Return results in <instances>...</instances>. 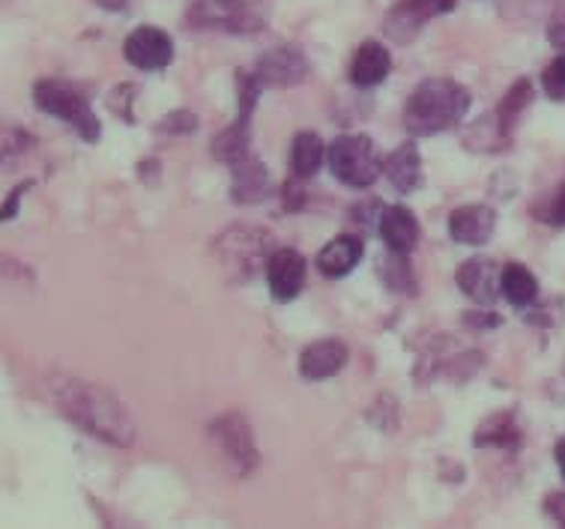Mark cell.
<instances>
[{
  "mask_svg": "<svg viewBox=\"0 0 565 529\" xmlns=\"http://www.w3.org/2000/svg\"><path fill=\"white\" fill-rule=\"evenodd\" d=\"M231 173H234V180H231V201H234V204H260V201H267L269 192H273V186H269V171L255 154H248L246 159H239L237 165H231Z\"/></svg>",
  "mask_w": 565,
  "mask_h": 529,
  "instance_id": "14",
  "label": "cell"
},
{
  "mask_svg": "<svg viewBox=\"0 0 565 529\" xmlns=\"http://www.w3.org/2000/svg\"><path fill=\"white\" fill-rule=\"evenodd\" d=\"M386 180L395 186V192L413 194L422 186V156L416 144H402L398 150H392L390 159L383 162Z\"/></svg>",
  "mask_w": 565,
  "mask_h": 529,
  "instance_id": "19",
  "label": "cell"
},
{
  "mask_svg": "<svg viewBox=\"0 0 565 529\" xmlns=\"http://www.w3.org/2000/svg\"><path fill=\"white\" fill-rule=\"evenodd\" d=\"M512 141V133L505 129L503 120L497 117V112L484 114L473 126H467L463 133V144L476 150V154H497V150H505Z\"/></svg>",
  "mask_w": 565,
  "mask_h": 529,
  "instance_id": "20",
  "label": "cell"
},
{
  "mask_svg": "<svg viewBox=\"0 0 565 529\" xmlns=\"http://www.w3.org/2000/svg\"><path fill=\"white\" fill-rule=\"evenodd\" d=\"M327 154L329 150L323 147L318 133H297L294 147H290V171L299 180H311V177H318Z\"/></svg>",
  "mask_w": 565,
  "mask_h": 529,
  "instance_id": "22",
  "label": "cell"
},
{
  "mask_svg": "<svg viewBox=\"0 0 565 529\" xmlns=\"http://www.w3.org/2000/svg\"><path fill=\"white\" fill-rule=\"evenodd\" d=\"M255 75L264 82V87L288 91L309 78V61L297 45H278L257 61Z\"/></svg>",
  "mask_w": 565,
  "mask_h": 529,
  "instance_id": "10",
  "label": "cell"
},
{
  "mask_svg": "<svg viewBox=\"0 0 565 529\" xmlns=\"http://www.w3.org/2000/svg\"><path fill=\"white\" fill-rule=\"evenodd\" d=\"M392 54L390 49L377 40H365L350 61V84L360 91H371L390 78Z\"/></svg>",
  "mask_w": 565,
  "mask_h": 529,
  "instance_id": "16",
  "label": "cell"
},
{
  "mask_svg": "<svg viewBox=\"0 0 565 529\" xmlns=\"http://www.w3.org/2000/svg\"><path fill=\"white\" fill-rule=\"evenodd\" d=\"M185 21L195 31L255 33L264 28V12L248 0H192Z\"/></svg>",
  "mask_w": 565,
  "mask_h": 529,
  "instance_id": "6",
  "label": "cell"
},
{
  "mask_svg": "<svg viewBox=\"0 0 565 529\" xmlns=\"http://www.w3.org/2000/svg\"><path fill=\"white\" fill-rule=\"evenodd\" d=\"M476 446L479 448H500V452H518L521 448V427L514 425L512 413H497L484 419L476 427Z\"/></svg>",
  "mask_w": 565,
  "mask_h": 529,
  "instance_id": "21",
  "label": "cell"
},
{
  "mask_svg": "<svg viewBox=\"0 0 565 529\" xmlns=\"http://www.w3.org/2000/svg\"><path fill=\"white\" fill-rule=\"evenodd\" d=\"M545 515L554 520V523L565 527V490L547 494V497H545Z\"/></svg>",
  "mask_w": 565,
  "mask_h": 529,
  "instance_id": "32",
  "label": "cell"
},
{
  "mask_svg": "<svg viewBox=\"0 0 565 529\" xmlns=\"http://www.w3.org/2000/svg\"><path fill=\"white\" fill-rule=\"evenodd\" d=\"M348 345L339 341V338H323V341H315L302 350L299 357V374L311 380V383H320V380H329L335 377L341 368L348 366Z\"/></svg>",
  "mask_w": 565,
  "mask_h": 529,
  "instance_id": "15",
  "label": "cell"
},
{
  "mask_svg": "<svg viewBox=\"0 0 565 529\" xmlns=\"http://www.w3.org/2000/svg\"><path fill=\"white\" fill-rule=\"evenodd\" d=\"M31 186H33V180H24V183H19V186H15V189H12L10 201L3 204V213H0V219H3V222H10V219H15V213H19L21 198L28 194V189H31Z\"/></svg>",
  "mask_w": 565,
  "mask_h": 529,
  "instance_id": "33",
  "label": "cell"
},
{
  "mask_svg": "<svg viewBox=\"0 0 565 529\" xmlns=\"http://www.w3.org/2000/svg\"><path fill=\"white\" fill-rule=\"evenodd\" d=\"M126 61L145 72L168 70L174 63V40L159 28H135L124 42Z\"/></svg>",
  "mask_w": 565,
  "mask_h": 529,
  "instance_id": "9",
  "label": "cell"
},
{
  "mask_svg": "<svg viewBox=\"0 0 565 529\" xmlns=\"http://www.w3.org/2000/svg\"><path fill=\"white\" fill-rule=\"evenodd\" d=\"M52 398L63 416L87 431L90 437L120 448L135 443V422L129 410L120 398L99 383L73 374H54Z\"/></svg>",
  "mask_w": 565,
  "mask_h": 529,
  "instance_id": "1",
  "label": "cell"
},
{
  "mask_svg": "<svg viewBox=\"0 0 565 529\" xmlns=\"http://www.w3.org/2000/svg\"><path fill=\"white\" fill-rule=\"evenodd\" d=\"M96 3H103L108 10H124L126 7V0H96Z\"/></svg>",
  "mask_w": 565,
  "mask_h": 529,
  "instance_id": "36",
  "label": "cell"
},
{
  "mask_svg": "<svg viewBox=\"0 0 565 529\" xmlns=\"http://www.w3.org/2000/svg\"><path fill=\"white\" fill-rule=\"evenodd\" d=\"M530 103H533V84H530V78L514 82L512 87H509V93H505L503 103H500V108H497V117L503 120V126L509 133H514V126L521 120V114L530 108Z\"/></svg>",
  "mask_w": 565,
  "mask_h": 529,
  "instance_id": "25",
  "label": "cell"
},
{
  "mask_svg": "<svg viewBox=\"0 0 565 529\" xmlns=\"http://www.w3.org/2000/svg\"><path fill=\"white\" fill-rule=\"evenodd\" d=\"M327 162L335 180L350 189H369L383 173V162L369 135H341L329 144Z\"/></svg>",
  "mask_w": 565,
  "mask_h": 529,
  "instance_id": "5",
  "label": "cell"
},
{
  "mask_svg": "<svg viewBox=\"0 0 565 529\" xmlns=\"http://www.w3.org/2000/svg\"><path fill=\"white\" fill-rule=\"evenodd\" d=\"M377 231L383 236V245L395 252V255H413V248L419 245V222H416V215L407 210L404 204H392L383 210L381 224H377Z\"/></svg>",
  "mask_w": 565,
  "mask_h": 529,
  "instance_id": "17",
  "label": "cell"
},
{
  "mask_svg": "<svg viewBox=\"0 0 565 529\" xmlns=\"http://www.w3.org/2000/svg\"><path fill=\"white\" fill-rule=\"evenodd\" d=\"M306 275H309V264H306V257L299 255L297 248H276L269 255L267 285L276 303L297 299L302 294V287H306Z\"/></svg>",
  "mask_w": 565,
  "mask_h": 529,
  "instance_id": "11",
  "label": "cell"
},
{
  "mask_svg": "<svg viewBox=\"0 0 565 529\" xmlns=\"http://www.w3.org/2000/svg\"><path fill=\"white\" fill-rule=\"evenodd\" d=\"M500 278H503V269L491 257H470L458 266V275H455L463 296L473 299L476 306H493L503 296Z\"/></svg>",
  "mask_w": 565,
  "mask_h": 529,
  "instance_id": "12",
  "label": "cell"
},
{
  "mask_svg": "<svg viewBox=\"0 0 565 529\" xmlns=\"http://www.w3.org/2000/svg\"><path fill=\"white\" fill-rule=\"evenodd\" d=\"M556 467H559V473H563V478H565V440H559V443H556Z\"/></svg>",
  "mask_w": 565,
  "mask_h": 529,
  "instance_id": "35",
  "label": "cell"
},
{
  "mask_svg": "<svg viewBox=\"0 0 565 529\" xmlns=\"http://www.w3.org/2000/svg\"><path fill=\"white\" fill-rule=\"evenodd\" d=\"M533 213H535V219H539V222L563 228V224H565V183L556 186L551 194H545V198H542V201L533 207Z\"/></svg>",
  "mask_w": 565,
  "mask_h": 529,
  "instance_id": "28",
  "label": "cell"
},
{
  "mask_svg": "<svg viewBox=\"0 0 565 529\" xmlns=\"http://www.w3.org/2000/svg\"><path fill=\"white\" fill-rule=\"evenodd\" d=\"M497 231V213L488 204H467L449 215V236L461 245L491 243Z\"/></svg>",
  "mask_w": 565,
  "mask_h": 529,
  "instance_id": "13",
  "label": "cell"
},
{
  "mask_svg": "<svg viewBox=\"0 0 565 529\" xmlns=\"http://www.w3.org/2000/svg\"><path fill=\"white\" fill-rule=\"evenodd\" d=\"M195 129H198V117L192 112H174L159 123V133H168V135H192Z\"/></svg>",
  "mask_w": 565,
  "mask_h": 529,
  "instance_id": "30",
  "label": "cell"
},
{
  "mask_svg": "<svg viewBox=\"0 0 565 529\" xmlns=\"http://www.w3.org/2000/svg\"><path fill=\"white\" fill-rule=\"evenodd\" d=\"M210 440H213V448H216V455L222 458V464H225L234 476H252V469L257 467V446L246 416H239V413H225V416H218L216 422L210 425Z\"/></svg>",
  "mask_w": 565,
  "mask_h": 529,
  "instance_id": "7",
  "label": "cell"
},
{
  "mask_svg": "<svg viewBox=\"0 0 565 529\" xmlns=\"http://www.w3.org/2000/svg\"><path fill=\"white\" fill-rule=\"evenodd\" d=\"M362 255H365V240L356 234H341L320 248L318 269L327 278H344L356 269Z\"/></svg>",
  "mask_w": 565,
  "mask_h": 529,
  "instance_id": "18",
  "label": "cell"
},
{
  "mask_svg": "<svg viewBox=\"0 0 565 529\" xmlns=\"http://www.w3.org/2000/svg\"><path fill=\"white\" fill-rule=\"evenodd\" d=\"M542 87L554 103H565V54L547 63L545 72H542Z\"/></svg>",
  "mask_w": 565,
  "mask_h": 529,
  "instance_id": "29",
  "label": "cell"
},
{
  "mask_svg": "<svg viewBox=\"0 0 565 529\" xmlns=\"http://www.w3.org/2000/svg\"><path fill=\"white\" fill-rule=\"evenodd\" d=\"M458 0H398L386 19H383V31L392 42H411L416 33L428 24V21L440 19L446 12L455 10Z\"/></svg>",
  "mask_w": 565,
  "mask_h": 529,
  "instance_id": "8",
  "label": "cell"
},
{
  "mask_svg": "<svg viewBox=\"0 0 565 529\" xmlns=\"http://www.w3.org/2000/svg\"><path fill=\"white\" fill-rule=\"evenodd\" d=\"M33 103H36L40 112L52 114L57 120L70 123L73 129H78L84 141H99L103 126H99L96 114H93L90 99L78 87H73V84L57 82V78L36 82V87H33Z\"/></svg>",
  "mask_w": 565,
  "mask_h": 529,
  "instance_id": "4",
  "label": "cell"
},
{
  "mask_svg": "<svg viewBox=\"0 0 565 529\" xmlns=\"http://www.w3.org/2000/svg\"><path fill=\"white\" fill-rule=\"evenodd\" d=\"M269 255V234L255 224H234L213 243L216 269L227 285L252 282L260 269H267Z\"/></svg>",
  "mask_w": 565,
  "mask_h": 529,
  "instance_id": "3",
  "label": "cell"
},
{
  "mask_svg": "<svg viewBox=\"0 0 565 529\" xmlns=\"http://www.w3.org/2000/svg\"><path fill=\"white\" fill-rule=\"evenodd\" d=\"M302 183H306V180H299V177H294V180L285 183V207H288L290 213H297V210H302V204H306V189H302Z\"/></svg>",
  "mask_w": 565,
  "mask_h": 529,
  "instance_id": "31",
  "label": "cell"
},
{
  "mask_svg": "<svg viewBox=\"0 0 565 529\" xmlns=\"http://www.w3.org/2000/svg\"><path fill=\"white\" fill-rule=\"evenodd\" d=\"M547 40H551L554 49H559V52L565 54V12L551 21V28H547Z\"/></svg>",
  "mask_w": 565,
  "mask_h": 529,
  "instance_id": "34",
  "label": "cell"
},
{
  "mask_svg": "<svg viewBox=\"0 0 565 529\" xmlns=\"http://www.w3.org/2000/svg\"><path fill=\"white\" fill-rule=\"evenodd\" d=\"M264 93V82L257 78L255 72H237V108L239 120H252V112H255L257 99Z\"/></svg>",
  "mask_w": 565,
  "mask_h": 529,
  "instance_id": "27",
  "label": "cell"
},
{
  "mask_svg": "<svg viewBox=\"0 0 565 529\" xmlns=\"http://www.w3.org/2000/svg\"><path fill=\"white\" fill-rule=\"evenodd\" d=\"M248 123L252 120H239L234 126H227L225 133H218L213 138V156H216L218 162L225 165H237L239 159H246L252 150H248V141H252V135H248Z\"/></svg>",
  "mask_w": 565,
  "mask_h": 529,
  "instance_id": "24",
  "label": "cell"
},
{
  "mask_svg": "<svg viewBox=\"0 0 565 529\" xmlns=\"http://www.w3.org/2000/svg\"><path fill=\"white\" fill-rule=\"evenodd\" d=\"M500 287H503V296L514 308H530L535 303V296H539V282H535V275L530 273L524 264H514V261L503 266Z\"/></svg>",
  "mask_w": 565,
  "mask_h": 529,
  "instance_id": "23",
  "label": "cell"
},
{
  "mask_svg": "<svg viewBox=\"0 0 565 529\" xmlns=\"http://www.w3.org/2000/svg\"><path fill=\"white\" fill-rule=\"evenodd\" d=\"M383 278L392 290H402V294H416V282H413V269L407 266V255H395L390 252V257L383 261Z\"/></svg>",
  "mask_w": 565,
  "mask_h": 529,
  "instance_id": "26",
  "label": "cell"
},
{
  "mask_svg": "<svg viewBox=\"0 0 565 529\" xmlns=\"http://www.w3.org/2000/svg\"><path fill=\"white\" fill-rule=\"evenodd\" d=\"M470 103H473V96L463 84L452 82V78H428L411 93L407 108H404V126L413 138L449 133L467 117Z\"/></svg>",
  "mask_w": 565,
  "mask_h": 529,
  "instance_id": "2",
  "label": "cell"
}]
</instances>
